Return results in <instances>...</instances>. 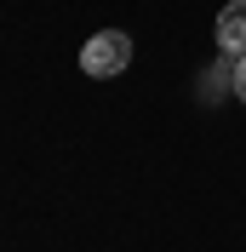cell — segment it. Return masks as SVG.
<instances>
[{
    "label": "cell",
    "instance_id": "cell-1",
    "mask_svg": "<svg viewBox=\"0 0 246 252\" xmlns=\"http://www.w3.org/2000/svg\"><path fill=\"white\" fill-rule=\"evenodd\" d=\"M126 63H132V34H121V29H103V34H92V40L80 46V69H86L92 80L121 75Z\"/></svg>",
    "mask_w": 246,
    "mask_h": 252
},
{
    "label": "cell",
    "instance_id": "cell-2",
    "mask_svg": "<svg viewBox=\"0 0 246 252\" xmlns=\"http://www.w3.org/2000/svg\"><path fill=\"white\" fill-rule=\"evenodd\" d=\"M217 46L235 52V58L246 52V0H229V6L217 12Z\"/></svg>",
    "mask_w": 246,
    "mask_h": 252
},
{
    "label": "cell",
    "instance_id": "cell-3",
    "mask_svg": "<svg viewBox=\"0 0 246 252\" xmlns=\"http://www.w3.org/2000/svg\"><path fill=\"white\" fill-rule=\"evenodd\" d=\"M229 86H235V97H241V103H246V52H241V58H235V69H229Z\"/></svg>",
    "mask_w": 246,
    "mask_h": 252
}]
</instances>
